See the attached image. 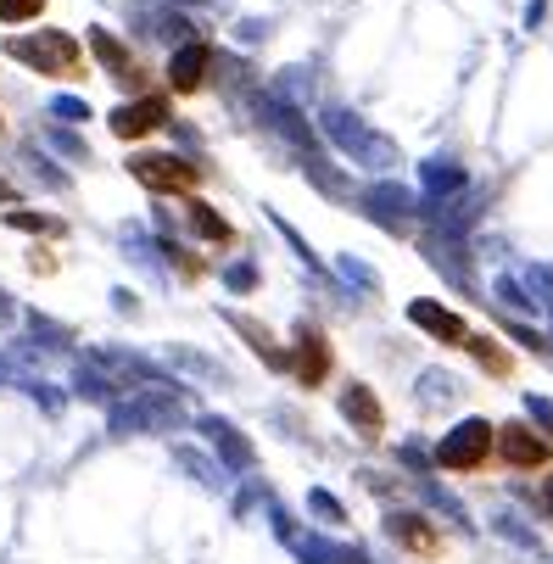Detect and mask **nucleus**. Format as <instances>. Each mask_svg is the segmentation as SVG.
<instances>
[{"label":"nucleus","instance_id":"f257e3e1","mask_svg":"<svg viewBox=\"0 0 553 564\" xmlns=\"http://www.w3.org/2000/svg\"><path fill=\"white\" fill-rule=\"evenodd\" d=\"M492 453H498V431H492L487 420H464V425H453V431L436 442V464H442L447 475H476V469L492 464Z\"/></svg>","mask_w":553,"mask_h":564},{"label":"nucleus","instance_id":"f03ea898","mask_svg":"<svg viewBox=\"0 0 553 564\" xmlns=\"http://www.w3.org/2000/svg\"><path fill=\"white\" fill-rule=\"evenodd\" d=\"M12 56L51 73V78H78V67H85V56H78V45L67 34H34V40H12Z\"/></svg>","mask_w":553,"mask_h":564},{"label":"nucleus","instance_id":"7ed1b4c3","mask_svg":"<svg viewBox=\"0 0 553 564\" xmlns=\"http://www.w3.org/2000/svg\"><path fill=\"white\" fill-rule=\"evenodd\" d=\"M498 458H503L509 469H547V464H553V436L536 431L531 420H509V425L498 431Z\"/></svg>","mask_w":553,"mask_h":564},{"label":"nucleus","instance_id":"20e7f679","mask_svg":"<svg viewBox=\"0 0 553 564\" xmlns=\"http://www.w3.org/2000/svg\"><path fill=\"white\" fill-rule=\"evenodd\" d=\"M134 180L145 185V191H156V196H185V191H196V169L191 163H180V156H134Z\"/></svg>","mask_w":553,"mask_h":564},{"label":"nucleus","instance_id":"39448f33","mask_svg":"<svg viewBox=\"0 0 553 564\" xmlns=\"http://www.w3.org/2000/svg\"><path fill=\"white\" fill-rule=\"evenodd\" d=\"M330 341H325V330H313V325H302L296 330V347H291V375L313 391V386H325L330 380Z\"/></svg>","mask_w":553,"mask_h":564},{"label":"nucleus","instance_id":"423d86ee","mask_svg":"<svg viewBox=\"0 0 553 564\" xmlns=\"http://www.w3.org/2000/svg\"><path fill=\"white\" fill-rule=\"evenodd\" d=\"M386 536L398 542L403 553H414V558H442V547H447L442 531H436L425 514H391V520H386Z\"/></svg>","mask_w":553,"mask_h":564},{"label":"nucleus","instance_id":"0eeeda50","mask_svg":"<svg viewBox=\"0 0 553 564\" xmlns=\"http://www.w3.org/2000/svg\"><path fill=\"white\" fill-rule=\"evenodd\" d=\"M341 414H347V425H353L364 442H380V436H386V409H380V397H375L369 386H358V380L341 391Z\"/></svg>","mask_w":553,"mask_h":564},{"label":"nucleus","instance_id":"6e6552de","mask_svg":"<svg viewBox=\"0 0 553 564\" xmlns=\"http://www.w3.org/2000/svg\"><path fill=\"white\" fill-rule=\"evenodd\" d=\"M169 123V101L163 96H140L134 107H118L112 112V134L118 140H145L151 129H163Z\"/></svg>","mask_w":553,"mask_h":564},{"label":"nucleus","instance_id":"1a4fd4ad","mask_svg":"<svg viewBox=\"0 0 553 564\" xmlns=\"http://www.w3.org/2000/svg\"><path fill=\"white\" fill-rule=\"evenodd\" d=\"M409 318H414L425 336H436L442 347H464V336H469V330H464V318H458L453 307H442V302H414Z\"/></svg>","mask_w":553,"mask_h":564},{"label":"nucleus","instance_id":"9d476101","mask_svg":"<svg viewBox=\"0 0 553 564\" xmlns=\"http://www.w3.org/2000/svg\"><path fill=\"white\" fill-rule=\"evenodd\" d=\"M207 67H213V51H207V45H185V51L169 62V85H174V96H196V90L207 85Z\"/></svg>","mask_w":553,"mask_h":564},{"label":"nucleus","instance_id":"9b49d317","mask_svg":"<svg viewBox=\"0 0 553 564\" xmlns=\"http://www.w3.org/2000/svg\"><path fill=\"white\" fill-rule=\"evenodd\" d=\"M464 352L476 358V364H481L492 380H509V369H514V358H509V352H503L492 336H464Z\"/></svg>","mask_w":553,"mask_h":564},{"label":"nucleus","instance_id":"f8f14e48","mask_svg":"<svg viewBox=\"0 0 553 564\" xmlns=\"http://www.w3.org/2000/svg\"><path fill=\"white\" fill-rule=\"evenodd\" d=\"M90 45H96V56H101V62H107V67H112L118 78H123V85H134V78H140V67H134V56H129V51H123V45H118L112 34H96Z\"/></svg>","mask_w":553,"mask_h":564},{"label":"nucleus","instance_id":"ddd939ff","mask_svg":"<svg viewBox=\"0 0 553 564\" xmlns=\"http://www.w3.org/2000/svg\"><path fill=\"white\" fill-rule=\"evenodd\" d=\"M191 224H196V235H207V240H218V247H224V240H229V224H224V218H218L213 207H202V202L191 207Z\"/></svg>","mask_w":553,"mask_h":564},{"label":"nucleus","instance_id":"4468645a","mask_svg":"<svg viewBox=\"0 0 553 564\" xmlns=\"http://www.w3.org/2000/svg\"><path fill=\"white\" fill-rule=\"evenodd\" d=\"M40 12H45V0H0V18H7V23H29Z\"/></svg>","mask_w":553,"mask_h":564},{"label":"nucleus","instance_id":"2eb2a0df","mask_svg":"<svg viewBox=\"0 0 553 564\" xmlns=\"http://www.w3.org/2000/svg\"><path fill=\"white\" fill-rule=\"evenodd\" d=\"M547 509H553V480H547Z\"/></svg>","mask_w":553,"mask_h":564},{"label":"nucleus","instance_id":"dca6fc26","mask_svg":"<svg viewBox=\"0 0 553 564\" xmlns=\"http://www.w3.org/2000/svg\"><path fill=\"white\" fill-rule=\"evenodd\" d=\"M7 196H12V191H7V185H0V202H7Z\"/></svg>","mask_w":553,"mask_h":564}]
</instances>
